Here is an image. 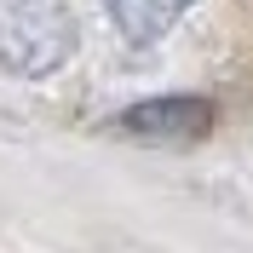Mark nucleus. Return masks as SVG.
Segmentation results:
<instances>
[{"mask_svg":"<svg viewBox=\"0 0 253 253\" xmlns=\"http://www.w3.org/2000/svg\"><path fill=\"white\" fill-rule=\"evenodd\" d=\"M75 52L69 0H0V69L6 75H52Z\"/></svg>","mask_w":253,"mask_h":253,"instance_id":"nucleus-1","label":"nucleus"},{"mask_svg":"<svg viewBox=\"0 0 253 253\" xmlns=\"http://www.w3.org/2000/svg\"><path fill=\"white\" fill-rule=\"evenodd\" d=\"M219 110L213 98H190V92H173V98H144L132 110L115 115V132L126 138H144V144H196L213 132Z\"/></svg>","mask_w":253,"mask_h":253,"instance_id":"nucleus-2","label":"nucleus"},{"mask_svg":"<svg viewBox=\"0 0 253 253\" xmlns=\"http://www.w3.org/2000/svg\"><path fill=\"white\" fill-rule=\"evenodd\" d=\"M190 6H196V0H104V12L115 17V29H121L126 41H138V46L161 41Z\"/></svg>","mask_w":253,"mask_h":253,"instance_id":"nucleus-3","label":"nucleus"}]
</instances>
